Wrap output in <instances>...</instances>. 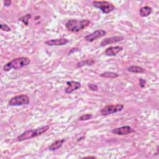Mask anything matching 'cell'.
Wrapping results in <instances>:
<instances>
[{
	"label": "cell",
	"mask_w": 159,
	"mask_h": 159,
	"mask_svg": "<svg viewBox=\"0 0 159 159\" xmlns=\"http://www.w3.org/2000/svg\"><path fill=\"white\" fill-rule=\"evenodd\" d=\"M30 63L31 60L29 58L25 57H22L15 59L7 63L3 67V70L5 72H8L11 69L18 70L21 69L22 67L29 65Z\"/></svg>",
	"instance_id": "obj_1"
},
{
	"label": "cell",
	"mask_w": 159,
	"mask_h": 159,
	"mask_svg": "<svg viewBox=\"0 0 159 159\" xmlns=\"http://www.w3.org/2000/svg\"><path fill=\"white\" fill-rule=\"evenodd\" d=\"M90 22V21L88 19H71L67 22L65 27L72 32H78L88 26Z\"/></svg>",
	"instance_id": "obj_2"
},
{
	"label": "cell",
	"mask_w": 159,
	"mask_h": 159,
	"mask_svg": "<svg viewBox=\"0 0 159 159\" xmlns=\"http://www.w3.org/2000/svg\"><path fill=\"white\" fill-rule=\"evenodd\" d=\"M49 128H50L49 126H45L36 129L27 131L20 134L17 138V139L18 141L21 142L38 137V136L41 135L44 133L48 131Z\"/></svg>",
	"instance_id": "obj_3"
},
{
	"label": "cell",
	"mask_w": 159,
	"mask_h": 159,
	"mask_svg": "<svg viewBox=\"0 0 159 159\" xmlns=\"http://www.w3.org/2000/svg\"><path fill=\"white\" fill-rule=\"evenodd\" d=\"M93 6L99 9L105 14H108L115 9L114 5L106 1H94L93 2Z\"/></svg>",
	"instance_id": "obj_4"
},
{
	"label": "cell",
	"mask_w": 159,
	"mask_h": 159,
	"mask_svg": "<svg viewBox=\"0 0 159 159\" xmlns=\"http://www.w3.org/2000/svg\"><path fill=\"white\" fill-rule=\"evenodd\" d=\"M29 103V98L26 95H20L11 98L8 105L11 106H19L26 105Z\"/></svg>",
	"instance_id": "obj_5"
},
{
	"label": "cell",
	"mask_w": 159,
	"mask_h": 159,
	"mask_svg": "<svg viewBox=\"0 0 159 159\" xmlns=\"http://www.w3.org/2000/svg\"><path fill=\"white\" fill-rule=\"evenodd\" d=\"M123 108L124 105L122 104L108 105L100 110V113L103 116H108L118 112H120L123 109Z\"/></svg>",
	"instance_id": "obj_6"
},
{
	"label": "cell",
	"mask_w": 159,
	"mask_h": 159,
	"mask_svg": "<svg viewBox=\"0 0 159 159\" xmlns=\"http://www.w3.org/2000/svg\"><path fill=\"white\" fill-rule=\"evenodd\" d=\"M106 35V32L103 29H98L93 32V33L90 34L89 35L86 36L84 37V39L89 42H92L98 39L104 37Z\"/></svg>",
	"instance_id": "obj_7"
},
{
	"label": "cell",
	"mask_w": 159,
	"mask_h": 159,
	"mask_svg": "<svg viewBox=\"0 0 159 159\" xmlns=\"http://www.w3.org/2000/svg\"><path fill=\"white\" fill-rule=\"evenodd\" d=\"M135 132V131L129 126H124L118 128H115L112 130V132L118 135H128Z\"/></svg>",
	"instance_id": "obj_8"
},
{
	"label": "cell",
	"mask_w": 159,
	"mask_h": 159,
	"mask_svg": "<svg viewBox=\"0 0 159 159\" xmlns=\"http://www.w3.org/2000/svg\"><path fill=\"white\" fill-rule=\"evenodd\" d=\"M69 42V40L65 38H60L51 39L45 42V44L49 46H61V45H66Z\"/></svg>",
	"instance_id": "obj_9"
},
{
	"label": "cell",
	"mask_w": 159,
	"mask_h": 159,
	"mask_svg": "<svg viewBox=\"0 0 159 159\" xmlns=\"http://www.w3.org/2000/svg\"><path fill=\"white\" fill-rule=\"evenodd\" d=\"M67 88L65 89V93L67 94H70L75 92V90L81 88V83L75 81H70L67 82Z\"/></svg>",
	"instance_id": "obj_10"
},
{
	"label": "cell",
	"mask_w": 159,
	"mask_h": 159,
	"mask_svg": "<svg viewBox=\"0 0 159 159\" xmlns=\"http://www.w3.org/2000/svg\"><path fill=\"white\" fill-rule=\"evenodd\" d=\"M122 40H124V37L122 36H114L111 37H107L101 42L100 45L101 47H105L109 44L116 43Z\"/></svg>",
	"instance_id": "obj_11"
},
{
	"label": "cell",
	"mask_w": 159,
	"mask_h": 159,
	"mask_svg": "<svg viewBox=\"0 0 159 159\" xmlns=\"http://www.w3.org/2000/svg\"><path fill=\"white\" fill-rule=\"evenodd\" d=\"M123 50V48L120 46L110 47L106 49L105 53L107 56H115Z\"/></svg>",
	"instance_id": "obj_12"
},
{
	"label": "cell",
	"mask_w": 159,
	"mask_h": 159,
	"mask_svg": "<svg viewBox=\"0 0 159 159\" xmlns=\"http://www.w3.org/2000/svg\"><path fill=\"white\" fill-rule=\"evenodd\" d=\"M65 140L64 139H60V140H58L55 141V142L52 143L49 147V149L50 151H56L57 150L59 149H60V147L62 146L63 144L65 142Z\"/></svg>",
	"instance_id": "obj_13"
},
{
	"label": "cell",
	"mask_w": 159,
	"mask_h": 159,
	"mask_svg": "<svg viewBox=\"0 0 159 159\" xmlns=\"http://www.w3.org/2000/svg\"><path fill=\"white\" fill-rule=\"evenodd\" d=\"M152 9L151 7L147 6H143L139 10V14L141 17L145 18L149 16L152 13Z\"/></svg>",
	"instance_id": "obj_14"
},
{
	"label": "cell",
	"mask_w": 159,
	"mask_h": 159,
	"mask_svg": "<svg viewBox=\"0 0 159 159\" xmlns=\"http://www.w3.org/2000/svg\"><path fill=\"white\" fill-rule=\"evenodd\" d=\"M128 70L129 72L135 73H142L145 72V69H143V68L139 67V66H135V65H132L129 67L128 69Z\"/></svg>",
	"instance_id": "obj_15"
},
{
	"label": "cell",
	"mask_w": 159,
	"mask_h": 159,
	"mask_svg": "<svg viewBox=\"0 0 159 159\" xmlns=\"http://www.w3.org/2000/svg\"><path fill=\"white\" fill-rule=\"evenodd\" d=\"M94 63H95V62L92 59H89V60L88 59V60H82L81 62H78L76 64V68H81V67H83L86 66V65L90 66V65H93Z\"/></svg>",
	"instance_id": "obj_16"
},
{
	"label": "cell",
	"mask_w": 159,
	"mask_h": 159,
	"mask_svg": "<svg viewBox=\"0 0 159 159\" xmlns=\"http://www.w3.org/2000/svg\"><path fill=\"white\" fill-rule=\"evenodd\" d=\"M100 76L106 78H116L119 76V75L115 72H104L103 73L100 74Z\"/></svg>",
	"instance_id": "obj_17"
},
{
	"label": "cell",
	"mask_w": 159,
	"mask_h": 159,
	"mask_svg": "<svg viewBox=\"0 0 159 159\" xmlns=\"http://www.w3.org/2000/svg\"><path fill=\"white\" fill-rule=\"evenodd\" d=\"M31 15L28 14V15H25V16H22V17L20 18L19 19V21L23 22V23H24L25 25L28 26V24H29V19H31Z\"/></svg>",
	"instance_id": "obj_18"
},
{
	"label": "cell",
	"mask_w": 159,
	"mask_h": 159,
	"mask_svg": "<svg viewBox=\"0 0 159 159\" xmlns=\"http://www.w3.org/2000/svg\"><path fill=\"white\" fill-rule=\"evenodd\" d=\"M93 115L92 114H86L79 118L80 121H88L92 118Z\"/></svg>",
	"instance_id": "obj_19"
},
{
	"label": "cell",
	"mask_w": 159,
	"mask_h": 159,
	"mask_svg": "<svg viewBox=\"0 0 159 159\" xmlns=\"http://www.w3.org/2000/svg\"><path fill=\"white\" fill-rule=\"evenodd\" d=\"M88 86L89 89L91 91H92V92H97L98 89V86L95 84L89 83L88 85Z\"/></svg>",
	"instance_id": "obj_20"
},
{
	"label": "cell",
	"mask_w": 159,
	"mask_h": 159,
	"mask_svg": "<svg viewBox=\"0 0 159 159\" xmlns=\"http://www.w3.org/2000/svg\"><path fill=\"white\" fill-rule=\"evenodd\" d=\"M0 28H1V30L3 31H5V32H9L11 31V28L5 24H2L0 25Z\"/></svg>",
	"instance_id": "obj_21"
},
{
	"label": "cell",
	"mask_w": 159,
	"mask_h": 159,
	"mask_svg": "<svg viewBox=\"0 0 159 159\" xmlns=\"http://www.w3.org/2000/svg\"><path fill=\"white\" fill-rule=\"evenodd\" d=\"M139 86L143 88L145 87V85L146 83V81L145 80L142 79V78H139Z\"/></svg>",
	"instance_id": "obj_22"
},
{
	"label": "cell",
	"mask_w": 159,
	"mask_h": 159,
	"mask_svg": "<svg viewBox=\"0 0 159 159\" xmlns=\"http://www.w3.org/2000/svg\"><path fill=\"white\" fill-rule=\"evenodd\" d=\"M78 51H79V49H78V48H72V49H70L69 52H68V55H70V54H73V52H78Z\"/></svg>",
	"instance_id": "obj_23"
},
{
	"label": "cell",
	"mask_w": 159,
	"mask_h": 159,
	"mask_svg": "<svg viewBox=\"0 0 159 159\" xmlns=\"http://www.w3.org/2000/svg\"><path fill=\"white\" fill-rule=\"evenodd\" d=\"M11 4V2L10 1V0H5V1H4V5L5 6H9Z\"/></svg>",
	"instance_id": "obj_24"
},
{
	"label": "cell",
	"mask_w": 159,
	"mask_h": 159,
	"mask_svg": "<svg viewBox=\"0 0 159 159\" xmlns=\"http://www.w3.org/2000/svg\"><path fill=\"white\" fill-rule=\"evenodd\" d=\"M84 158H95L96 157L94 156H88V157H85Z\"/></svg>",
	"instance_id": "obj_25"
}]
</instances>
